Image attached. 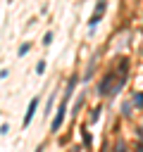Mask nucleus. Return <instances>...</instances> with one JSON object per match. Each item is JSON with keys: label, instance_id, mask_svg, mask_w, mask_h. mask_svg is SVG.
Masks as SVG:
<instances>
[{"label": "nucleus", "instance_id": "obj_1", "mask_svg": "<svg viewBox=\"0 0 143 152\" xmlns=\"http://www.w3.org/2000/svg\"><path fill=\"white\" fill-rule=\"evenodd\" d=\"M67 107H69V102H67V100H60L57 114H52V119H50V133H57V131L62 128V124H64V116H67Z\"/></svg>", "mask_w": 143, "mask_h": 152}, {"label": "nucleus", "instance_id": "obj_2", "mask_svg": "<svg viewBox=\"0 0 143 152\" xmlns=\"http://www.w3.org/2000/svg\"><path fill=\"white\" fill-rule=\"evenodd\" d=\"M112 86H114V71H107V74L100 78V83L95 86V93H98V97H105V95H110Z\"/></svg>", "mask_w": 143, "mask_h": 152}, {"label": "nucleus", "instance_id": "obj_3", "mask_svg": "<svg viewBox=\"0 0 143 152\" xmlns=\"http://www.w3.org/2000/svg\"><path fill=\"white\" fill-rule=\"evenodd\" d=\"M105 10H107V0H98V5H95V10H93V14H91V19H88V31H93V28L100 24V19H102Z\"/></svg>", "mask_w": 143, "mask_h": 152}, {"label": "nucleus", "instance_id": "obj_4", "mask_svg": "<svg viewBox=\"0 0 143 152\" xmlns=\"http://www.w3.org/2000/svg\"><path fill=\"white\" fill-rule=\"evenodd\" d=\"M36 109H38V95L29 100V107H26V114H24V128H26V126L33 121V116H36Z\"/></svg>", "mask_w": 143, "mask_h": 152}, {"label": "nucleus", "instance_id": "obj_5", "mask_svg": "<svg viewBox=\"0 0 143 152\" xmlns=\"http://www.w3.org/2000/svg\"><path fill=\"white\" fill-rule=\"evenodd\" d=\"M95 64H98V57L93 55V57L88 59V64H86V71H83V76H81V81H83V83H88V81L93 78V71H95Z\"/></svg>", "mask_w": 143, "mask_h": 152}, {"label": "nucleus", "instance_id": "obj_6", "mask_svg": "<svg viewBox=\"0 0 143 152\" xmlns=\"http://www.w3.org/2000/svg\"><path fill=\"white\" fill-rule=\"evenodd\" d=\"M131 112H133V107H131V100H124V102H122V116H124V119H131V116H133Z\"/></svg>", "mask_w": 143, "mask_h": 152}, {"label": "nucleus", "instance_id": "obj_7", "mask_svg": "<svg viewBox=\"0 0 143 152\" xmlns=\"http://www.w3.org/2000/svg\"><path fill=\"white\" fill-rule=\"evenodd\" d=\"M129 100H131L133 109H143V93H133V97H129Z\"/></svg>", "mask_w": 143, "mask_h": 152}, {"label": "nucleus", "instance_id": "obj_8", "mask_svg": "<svg viewBox=\"0 0 143 152\" xmlns=\"http://www.w3.org/2000/svg\"><path fill=\"white\" fill-rule=\"evenodd\" d=\"M55 95H57V93H52V95L48 97V102H45V114H43V116H52V104H55Z\"/></svg>", "mask_w": 143, "mask_h": 152}, {"label": "nucleus", "instance_id": "obj_9", "mask_svg": "<svg viewBox=\"0 0 143 152\" xmlns=\"http://www.w3.org/2000/svg\"><path fill=\"white\" fill-rule=\"evenodd\" d=\"M112 152H129L126 140H124V138H117V142H114V150H112Z\"/></svg>", "mask_w": 143, "mask_h": 152}, {"label": "nucleus", "instance_id": "obj_10", "mask_svg": "<svg viewBox=\"0 0 143 152\" xmlns=\"http://www.w3.org/2000/svg\"><path fill=\"white\" fill-rule=\"evenodd\" d=\"M81 135H83V145H86V147H91V145H93V135L88 133V128H83V131H81Z\"/></svg>", "mask_w": 143, "mask_h": 152}, {"label": "nucleus", "instance_id": "obj_11", "mask_svg": "<svg viewBox=\"0 0 143 152\" xmlns=\"http://www.w3.org/2000/svg\"><path fill=\"white\" fill-rule=\"evenodd\" d=\"M29 50H31V43H21V45H19V50H17V55H19V57H24Z\"/></svg>", "mask_w": 143, "mask_h": 152}, {"label": "nucleus", "instance_id": "obj_12", "mask_svg": "<svg viewBox=\"0 0 143 152\" xmlns=\"http://www.w3.org/2000/svg\"><path fill=\"white\" fill-rule=\"evenodd\" d=\"M45 69H48V64H45V59H41V62L36 64V74H38V76H43V74H45Z\"/></svg>", "mask_w": 143, "mask_h": 152}, {"label": "nucleus", "instance_id": "obj_13", "mask_svg": "<svg viewBox=\"0 0 143 152\" xmlns=\"http://www.w3.org/2000/svg\"><path fill=\"white\" fill-rule=\"evenodd\" d=\"M100 114H102V107H95V109L91 112V124H95V121L100 119Z\"/></svg>", "mask_w": 143, "mask_h": 152}, {"label": "nucleus", "instance_id": "obj_14", "mask_svg": "<svg viewBox=\"0 0 143 152\" xmlns=\"http://www.w3.org/2000/svg\"><path fill=\"white\" fill-rule=\"evenodd\" d=\"M52 38H55V36H52V31H48V33L43 36V45H50V43H52Z\"/></svg>", "mask_w": 143, "mask_h": 152}, {"label": "nucleus", "instance_id": "obj_15", "mask_svg": "<svg viewBox=\"0 0 143 152\" xmlns=\"http://www.w3.org/2000/svg\"><path fill=\"white\" fill-rule=\"evenodd\" d=\"M83 100H86V97H83V95H79V100H76V104H74V114H76V112H79V109L83 107Z\"/></svg>", "mask_w": 143, "mask_h": 152}, {"label": "nucleus", "instance_id": "obj_16", "mask_svg": "<svg viewBox=\"0 0 143 152\" xmlns=\"http://www.w3.org/2000/svg\"><path fill=\"white\" fill-rule=\"evenodd\" d=\"M7 133H10V124H2L0 126V135H7Z\"/></svg>", "mask_w": 143, "mask_h": 152}, {"label": "nucleus", "instance_id": "obj_17", "mask_svg": "<svg viewBox=\"0 0 143 152\" xmlns=\"http://www.w3.org/2000/svg\"><path fill=\"white\" fill-rule=\"evenodd\" d=\"M10 76V69H0V78H7Z\"/></svg>", "mask_w": 143, "mask_h": 152}, {"label": "nucleus", "instance_id": "obj_18", "mask_svg": "<svg viewBox=\"0 0 143 152\" xmlns=\"http://www.w3.org/2000/svg\"><path fill=\"white\" fill-rule=\"evenodd\" d=\"M136 133H138V140H143V121H141V126H138V131H136Z\"/></svg>", "mask_w": 143, "mask_h": 152}, {"label": "nucleus", "instance_id": "obj_19", "mask_svg": "<svg viewBox=\"0 0 143 152\" xmlns=\"http://www.w3.org/2000/svg\"><path fill=\"white\" fill-rule=\"evenodd\" d=\"M136 152H143V140H138V142H136Z\"/></svg>", "mask_w": 143, "mask_h": 152}, {"label": "nucleus", "instance_id": "obj_20", "mask_svg": "<svg viewBox=\"0 0 143 152\" xmlns=\"http://www.w3.org/2000/svg\"><path fill=\"white\" fill-rule=\"evenodd\" d=\"M36 152H45V150H43V145H38V147H36Z\"/></svg>", "mask_w": 143, "mask_h": 152}, {"label": "nucleus", "instance_id": "obj_21", "mask_svg": "<svg viewBox=\"0 0 143 152\" xmlns=\"http://www.w3.org/2000/svg\"><path fill=\"white\" fill-rule=\"evenodd\" d=\"M69 152H79V147H72V150H69Z\"/></svg>", "mask_w": 143, "mask_h": 152}, {"label": "nucleus", "instance_id": "obj_22", "mask_svg": "<svg viewBox=\"0 0 143 152\" xmlns=\"http://www.w3.org/2000/svg\"><path fill=\"white\" fill-rule=\"evenodd\" d=\"M7 2H12V0H7Z\"/></svg>", "mask_w": 143, "mask_h": 152}]
</instances>
